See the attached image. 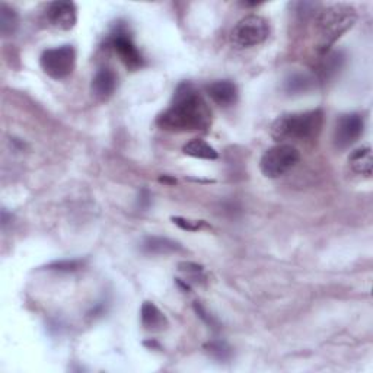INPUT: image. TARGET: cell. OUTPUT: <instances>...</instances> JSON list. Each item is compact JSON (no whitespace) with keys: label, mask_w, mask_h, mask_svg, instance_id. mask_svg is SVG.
<instances>
[{"label":"cell","mask_w":373,"mask_h":373,"mask_svg":"<svg viewBox=\"0 0 373 373\" xmlns=\"http://www.w3.org/2000/svg\"><path fill=\"white\" fill-rule=\"evenodd\" d=\"M365 121L360 114H346L337 121L334 130V144L338 149H347L359 140L363 133Z\"/></svg>","instance_id":"ba28073f"},{"label":"cell","mask_w":373,"mask_h":373,"mask_svg":"<svg viewBox=\"0 0 373 373\" xmlns=\"http://www.w3.org/2000/svg\"><path fill=\"white\" fill-rule=\"evenodd\" d=\"M47 20L53 26L69 31L75 26L77 20V10L73 2H64V0H59V2H53L47 8Z\"/></svg>","instance_id":"9c48e42d"},{"label":"cell","mask_w":373,"mask_h":373,"mask_svg":"<svg viewBox=\"0 0 373 373\" xmlns=\"http://www.w3.org/2000/svg\"><path fill=\"white\" fill-rule=\"evenodd\" d=\"M323 112L312 109L279 117L273 123L271 136L275 140H310L319 135Z\"/></svg>","instance_id":"7a4b0ae2"},{"label":"cell","mask_w":373,"mask_h":373,"mask_svg":"<svg viewBox=\"0 0 373 373\" xmlns=\"http://www.w3.org/2000/svg\"><path fill=\"white\" fill-rule=\"evenodd\" d=\"M18 28V13L6 3L0 5V32L3 36H10Z\"/></svg>","instance_id":"2e32d148"},{"label":"cell","mask_w":373,"mask_h":373,"mask_svg":"<svg viewBox=\"0 0 373 373\" xmlns=\"http://www.w3.org/2000/svg\"><path fill=\"white\" fill-rule=\"evenodd\" d=\"M109 44L128 69L135 70L143 66V57L140 52L137 50L132 37H130V34L123 26L116 28V31L112 32L109 37Z\"/></svg>","instance_id":"52a82bcc"},{"label":"cell","mask_w":373,"mask_h":373,"mask_svg":"<svg viewBox=\"0 0 373 373\" xmlns=\"http://www.w3.org/2000/svg\"><path fill=\"white\" fill-rule=\"evenodd\" d=\"M207 95L220 107H231L238 100V89L231 80H216L207 85Z\"/></svg>","instance_id":"30bf717a"},{"label":"cell","mask_w":373,"mask_h":373,"mask_svg":"<svg viewBox=\"0 0 373 373\" xmlns=\"http://www.w3.org/2000/svg\"><path fill=\"white\" fill-rule=\"evenodd\" d=\"M174 223L180 226L181 229L184 231H199L201 226H203V222H192V220H188V219H184V218H172Z\"/></svg>","instance_id":"44dd1931"},{"label":"cell","mask_w":373,"mask_h":373,"mask_svg":"<svg viewBox=\"0 0 373 373\" xmlns=\"http://www.w3.org/2000/svg\"><path fill=\"white\" fill-rule=\"evenodd\" d=\"M84 263L79 261V259H64V261H56L53 264L48 266V270H57V271H75L80 268Z\"/></svg>","instance_id":"ffe728a7"},{"label":"cell","mask_w":373,"mask_h":373,"mask_svg":"<svg viewBox=\"0 0 373 373\" xmlns=\"http://www.w3.org/2000/svg\"><path fill=\"white\" fill-rule=\"evenodd\" d=\"M299 159L300 155L295 146L280 143L264 152L261 160H259V168H261L264 176L275 180V178H280L290 169H294Z\"/></svg>","instance_id":"277c9868"},{"label":"cell","mask_w":373,"mask_h":373,"mask_svg":"<svg viewBox=\"0 0 373 373\" xmlns=\"http://www.w3.org/2000/svg\"><path fill=\"white\" fill-rule=\"evenodd\" d=\"M183 152L188 156L197 158V159H206V160H215L219 156L216 149L212 148V146L201 139H194L185 143Z\"/></svg>","instance_id":"5bb4252c"},{"label":"cell","mask_w":373,"mask_h":373,"mask_svg":"<svg viewBox=\"0 0 373 373\" xmlns=\"http://www.w3.org/2000/svg\"><path fill=\"white\" fill-rule=\"evenodd\" d=\"M268 34L270 25L263 16L250 15L236 24V26L232 29L231 38L235 45L248 48L264 43L268 38Z\"/></svg>","instance_id":"8992f818"},{"label":"cell","mask_w":373,"mask_h":373,"mask_svg":"<svg viewBox=\"0 0 373 373\" xmlns=\"http://www.w3.org/2000/svg\"><path fill=\"white\" fill-rule=\"evenodd\" d=\"M194 310H196V312H197V315L206 322V323H208V326L210 327H213V328H218V322H216V319L212 317V315H208L207 312H206V310H204V307L199 303V302H196V303H194Z\"/></svg>","instance_id":"7402d4cb"},{"label":"cell","mask_w":373,"mask_h":373,"mask_svg":"<svg viewBox=\"0 0 373 373\" xmlns=\"http://www.w3.org/2000/svg\"><path fill=\"white\" fill-rule=\"evenodd\" d=\"M142 326L146 331L160 333L168 327V319L159 307L152 302H144L140 310Z\"/></svg>","instance_id":"8fae6325"},{"label":"cell","mask_w":373,"mask_h":373,"mask_svg":"<svg viewBox=\"0 0 373 373\" xmlns=\"http://www.w3.org/2000/svg\"><path fill=\"white\" fill-rule=\"evenodd\" d=\"M40 63L45 75L57 80L64 79L75 70L76 52L72 45L47 48L41 54Z\"/></svg>","instance_id":"5b68a950"},{"label":"cell","mask_w":373,"mask_h":373,"mask_svg":"<svg viewBox=\"0 0 373 373\" xmlns=\"http://www.w3.org/2000/svg\"><path fill=\"white\" fill-rule=\"evenodd\" d=\"M356 21H358L356 10L346 5H335L322 10L315 21L319 36V52L327 53L328 48L347 32Z\"/></svg>","instance_id":"3957f363"},{"label":"cell","mask_w":373,"mask_h":373,"mask_svg":"<svg viewBox=\"0 0 373 373\" xmlns=\"http://www.w3.org/2000/svg\"><path fill=\"white\" fill-rule=\"evenodd\" d=\"M143 251L148 252V254H158V255H167L171 252H176V251H181V245L178 244V242L168 239V238H160V236H151V238H146L143 245H142Z\"/></svg>","instance_id":"4fadbf2b"},{"label":"cell","mask_w":373,"mask_h":373,"mask_svg":"<svg viewBox=\"0 0 373 373\" xmlns=\"http://www.w3.org/2000/svg\"><path fill=\"white\" fill-rule=\"evenodd\" d=\"M310 86H311V79L307 77V75L295 73L290 75L284 80V91L287 93H302L310 89Z\"/></svg>","instance_id":"ac0fdd59"},{"label":"cell","mask_w":373,"mask_h":373,"mask_svg":"<svg viewBox=\"0 0 373 373\" xmlns=\"http://www.w3.org/2000/svg\"><path fill=\"white\" fill-rule=\"evenodd\" d=\"M212 123V111L191 84L176 88L171 105L158 117V124L168 132H197Z\"/></svg>","instance_id":"6da1fadb"},{"label":"cell","mask_w":373,"mask_h":373,"mask_svg":"<svg viewBox=\"0 0 373 373\" xmlns=\"http://www.w3.org/2000/svg\"><path fill=\"white\" fill-rule=\"evenodd\" d=\"M117 86V76L109 69H101L92 80V93L101 100H107Z\"/></svg>","instance_id":"7c38bea8"},{"label":"cell","mask_w":373,"mask_h":373,"mask_svg":"<svg viewBox=\"0 0 373 373\" xmlns=\"http://www.w3.org/2000/svg\"><path fill=\"white\" fill-rule=\"evenodd\" d=\"M178 268H180V273L183 274L181 279L183 282H185L188 286L191 283H203L206 280V273H204V268L196 263H181L180 266H178Z\"/></svg>","instance_id":"e0dca14e"},{"label":"cell","mask_w":373,"mask_h":373,"mask_svg":"<svg viewBox=\"0 0 373 373\" xmlns=\"http://www.w3.org/2000/svg\"><path fill=\"white\" fill-rule=\"evenodd\" d=\"M349 164L353 168L354 172H358L360 175L370 176L372 175V165H373V159H372V151L369 146L362 149L354 151L349 159Z\"/></svg>","instance_id":"9a60e30c"},{"label":"cell","mask_w":373,"mask_h":373,"mask_svg":"<svg viewBox=\"0 0 373 373\" xmlns=\"http://www.w3.org/2000/svg\"><path fill=\"white\" fill-rule=\"evenodd\" d=\"M206 349L208 354H212L213 358L219 360H228L231 358V349L223 342H212L206 346Z\"/></svg>","instance_id":"d6986e66"}]
</instances>
